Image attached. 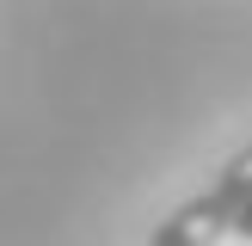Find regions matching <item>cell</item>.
<instances>
[{"label": "cell", "mask_w": 252, "mask_h": 246, "mask_svg": "<svg viewBox=\"0 0 252 246\" xmlns=\"http://www.w3.org/2000/svg\"><path fill=\"white\" fill-rule=\"evenodd\" d=\"M216 197H221V203H234V215H240V209L252 203V142H246L240 154L228 160V166H221V179H216Z\"/></svg>", "instance_id": "2"}, {"label": "cell", "mask_w": 252, "mask_h": 246, "mask_svg": "<svg viewBox=\"0 0 252 246\" xmlns=\"http://www.w3.org/2000/svg\"><path fill=\"white\" fill-rule=\"evenodd\" d=\"M228 234H234V203H221L216 191H203V197H191V203L172 209L154 228L148 246H221Z\"/></svg>", "instance_id": "1"}, {"label": "cell", "mask_w": 252, "mask_h": 246, "mask_svg": "<svg viewBox=\"0 0 252 246\" xmlns=\"http://www.w3.org/2000/svg\"><path fill=\"white\" fill-rule=\"evenodd\" d=\"M234 234H246V240H252V203L240 209V215H234Z\"/></svg>", "instance_id": "3"}]
</instances>
